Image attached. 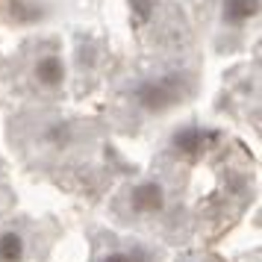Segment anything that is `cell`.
Segmentation results:
<instances>
[{
  "label": "cell",
  "mask_w": 262,
  "mask_h": 262,
  "mask_svg": "<svg viewBox=\"0 0 262 262\" xmlns=\"http://www.w3.org/2000/svg\"><path fill=\"white\" fill-rule=\"evenodd\" d=\"M100 262H150V253L144 248H133V250H112L106 253Z\"/></svg>",
  "instance_id": "obj_7"
},
{
  "label": "cell",
  "mask_w": 262,
  "mask_h": 262,
  "mask_svg": "<svg viewBox=\"0 0 262 262\" xmlns=\"http://www.w3.org/2000/svg\"><path fill=\"white\" fill-rule=\"evenodd\" d=\"M259 15V0H224V21L245 24Z\"/></svg>",
  "instance_id": "obj_5"
},
{
  "label": "cell",
  "mask_w": 262,
  "mask_h": 262,
  "mask_svg": "<svg viewBox=\"0 0 262 262\" xmlns=\"http://www.w3.org/2000/svg\"><path fill=\"white\" fill-rule=\"evenodd\" d=\"M215 133L203 130V127H180L177 133H174V139H171V144H174V150L183 156H198L206 147V142H212Z\"/></svg>",
  "instance_id": "obj_3"
},
{
  "label": "cell",
  "mask_w": 262,
  "mask_h": 262,
  "mask_svg": "<svg viewBox=\"0 0 262 262\" xmlns=\"http://www.w3.org/2000/svg\"><path fill=\"white\" fill-rule=\"evenodd\" d=\"M68 136H71L68 124H50L48 130H45V142L53 144V147H62V144L68 142Z\"/></svg>",
  "instance_id": "obj_8"
},
{
  "label": "cell",
  "mask_w": 262,
  "mask_h": 262,
  "mask_svg": "<svg viewBox=\"0 0 262 262\" xmlns=\"http://www.w3.org/2000/svg\"><path fill=\"white\" fill-rule=\"evenodd\" d=\"M130 6H133L136 21H147L154 15V0H130Z\"/></svg>",
  "instance_id": "obj_9"
},
{
  "label": "cell",
  "mask_w": 262,
  "mask_h": 262,
  "mask_svg": "<svg viewBox=\"0 0 262 262\" xmlns=\"http://www.w3.org/2000/svg\"><path fill=\"white\" fill-rule=\"evenodd\" d=\"M36 80L41 85H48V89L62 85V80H65V65H62V59L56 53H48V56H41L36 62Z\"/></svg>",
  "instance_id": "obj_4"
},
{
  "label": "cell",
  "mask_w": 262,
  "mask_h": 262,
  "mask_svg": "<svg viewBox=\"0 0 262 262\" xmlns=\"http://www.w3.org/2000/svg\"><path fill=\"white\" fill-rule=\"evenodd\" d=\"M130 206L133 212L139 215H156L165 209V189L154 183V180H147V183H139L130 194Z\"/></svg>",
  "instance_id": "obj_2"
},
{
  "label": "cell",
  "mask_w": 262,
  "mask_h": 262,
  "mask_svg": "<svg viewBox=\"0 0 262 262\" xmlns=\"http://www.w3.org/2000/svg\"><path fill=\"white\" fill-rule=\"evenodd\" d=\"M27 253L24 236L15 230H3L0 233V262H21Z\"/></svg>",
  "instance_id": "obj_6"
},
{
  "label": "cell",
  "mask_w": 262,
  "mask_h": 262,
  "mask_svg": "<svg viewBox=\"0 0 262 262\" xmlns=\"http://www.w3.org/2000/svg\"><path fill=\"white\" fill-rule=\"evenodd\" d=\"M189 85L186 77L180 74H162V77H147L133 89V100L144 109V112H165V109L177 106L186 97Z\"/></svg>",
  "instance_id": "obj_1"
}]
</instances>
